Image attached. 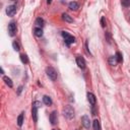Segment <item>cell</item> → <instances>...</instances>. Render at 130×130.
<instances>
[{
  "label": "cell",
  "mask_w": 130,
  "mask_h": 130,
  "mask_svg": "<svg viewBox=\"0 0 130 130\" xmlns=\"http://www.w3.org/2000/svg\"><path fill=\"white\" fill-rule=\"evenodd\" d=\"M63 115L65 118L71 120L74 118V110L71 106H66L63 108Z\"/></svg>",
  "instance_id": "obj_1"
},
{
  "label": "cell",
  "mask_w": 130,
  "mask_h": 130,
  "mask_svg": "<svg viewBox=\"0 0 130 130\" xmlns=\"http://www.w3.org/2000/svg\"><path fill=\"white\" fill-rule=\"evenodd\" d=\"M46 73L48 75V77L51 80H56L57 79V71L55 70V68H53L52 66H49L46 68Z\"/></svg>",
  "instance_id": "obj_2"
},
{
  "label": "cell",
  "mask_w": 130,
  "mask_h": 130,
  "mask_svg": "<svg viewBox=\"0 0 130 130\" xmlns=\"http://www.w3.org/2000/svg\"><path fill=\"white\" fill-rule=\"evenodd\" d=\"M41 106V103L36 101L34 104H32V108H31V115H32V119L35 122L38 121V108Z\"/></svg>",
  "instance_id": "obj_3"
},
{
  "label": "cell",
  "mask_w": 130,
  "mask_h": 130,
  "mask_svg": "<svg viewBox=\"0 0 130 130\" xmlns=\"http://www.w3.org/2000/svg\"><path fill=\"white\" fill-rule=\"evenodd\" d=\"M62 37L64 38L65 43H66L68 46H70L72 43H74V42H75V38H74L73 36L69 35V34H68V32H66V31H63V32H62Z\"/></svg>",
  "instance_id": "obj_4"
},
{
  "label": "cell",
  "mask_w": 130,
  "mask_h": 130,
  "mask_svg": "<svg viewBox=\"0 0 130 130\" xmlns=\"http://www.w3.org/2000/svg\"><path fill=\"white\" fill-rule=\"evenodd\" d=\"M8 34H9L10 37L15 36V34H16V23L14 21H11L8 24Z\"/></svg>",
  "instance_id": "obj_5"
},
{
  "label": "cell",
  "mask_w": 130,
  "mask_h": 130,
  "mask_svg": "<svg viewBox=\"0 0 130 130\" xmlns=\"http://www.w3.org/2000/svg\"><path fill=\"white\" fill-rule=\"evenodd\" d=\"M81 123H82V125H83L84 128L89 129V127H90V120H89V117L88 116H86V115L82 116L81 117Z\"/></svg>",
  "instance_id": "obj_6"
},
{
  "label": "cell",
  "mask_w": 130,
  "mask_h": 130,
  "mask_svg": "<svg viewBox=\"0 0 130 130\" xmlns=\"http://www.w3.org/2000/svg\"><path fill=\"white\" fill-rule=\"evenodd\" d=\"M16 13V6L15 5H9L6 8V14L8 16H13Z\"/></svg>",
  "instance_id": "obj_7"
},
{
  "label": "cell",
  "mask_w": 130,
  "mask_h": 130,
  "mask_svg": "<svg viewBox=\"0 0 130 130\" xmlns=\"http://www.w3.org/2000/svg\"><path fill=\"white\" fill-rule=\"evenodd\" d=\"M76 64L78 65V67L79 68H81V69H84L85 68V60L81 57V56H78V57H76Z\"/></svg>",
  "instance_id": "obj_8"
},
{
  "label": "cell",
  "mask_w": 130,
  "mask_h": 130,
  "mask_svg": "<svg viewBox=\"0 0 130 130\" xmlns=\"http://www.w3.org/2000/svg\"><path fill=\"white\" fill-rule=\"evenodd\" d=\"M87 101L89 102V104L91 106H94L95 105L96 100H95V96H94V94L92 92H87Z\"/></svg>",
  "instance_id": "obj_9"
},
{
  "label": "cell",
  "mask_w": 130,
  "mask_h": 130,
  "mask_svg": "<svg viewBox=\"0 0 130 130\" xmlns=\"http://www.w3.org/2000/svg\"><path fill=\"white\" fill-rule=\"evenodd\" d=\"M50 122H51V124H53V125H55L56 123H57V120H58V118H57V112L56 111H53L51 114H50Z\"/></svg>",
  "instance_id": "obj_10"
},
{
  "label": "cell",
  "mask_w": 130,
  "mask_h": 130,
  "mask_svg": "<svg viewBox=\"0 0 130 130\" xmlns=\"http://www.w3.org/2000/svg\"><path fill=\"white\" fill-rule=\"evenodd\" d=\"M35 23H36V25H37L38 27H41V28H42V27L45 25V20H44L42 17H38V18L36 19V22H35Z\"/></svg>",
  "instance_id": "obj_11"
},
{
  "label": "cell",
  "mask_w": 130,
  "mask_h": 130,
  "mask_svg": "<svg viewBox=\"0 0 130 130\" xmlns=\"http://www.w3.org/2000/svg\"><path fill=\"white\" fill-rule=\"evenodd\" d=\"M62 19L64 20V21H66V22H73V18L69 15V14H67V13H63L62 14Z\"/></svg>",
  "instance_id": "obj_12"
},
{
  "label": "cell",
  "mask_w": 130,
  "mask_h": 130,
  "mask_svg": "<svg viewBox=\"0 0 130 130\" xmlns=\"http://www.w3.org/2000/svg\"><path fill=\"white\" fill-rule=\"evenodd\" d=\"M43 102H44V104L45 105H47V106H51L52 105V99L50 98V96H48V95H44L43 96Z\"/></svg>",
  "instance_id": "obj_13"
},
{
  "label": "cell",
  "mask_w": 130,
  "mask_h": 130,
  "mask_svg": "<svg viewBox=\"0 0 130 130\" xmlns=\"http://www.w3.org/2000/svg\"><path fill=\"white\" fill-rule=\"evenodd\" d=\"M68 6H69V8H70L71 10H77V9H78V3L75 2V1H71V2H69Z\"/></svg>",
  "instance_id": "obj_14"
},
{
  "label": "cell",
  "mask_w": 130,
  "mask_h": 130,
  "mask_svg": "<svg viewBox=\"0 0 130 130\" xmlns=\"http://www.w3.org/2000/svg\"><path fill=\"white\" fill-rule=\"evenodd\" d=\"M34 32H35V36H36V37L41 38V37L43 36V29H42L41 27H36V28L34 29Z\"/></svg>",
  "instance_id": "obj_15"
},
{
  "label": "cell",
  "mask_w": 130,
  "mask_h": 130,
  "mask_svg": "<svg viewBox=\"0 0 130 130\" xmlns=\"http://www.w3.org/2000/svg\"><path fill=\"white\" fill-rule=\"evenodd\" d=\"M92 127H93V130H101V124H100V121L95 119V120L92 122Z\"/></svg>",
  "instance_id": "obj_16"
},
{
  "label": "cell",
  "mask_w": 130,
  "mask_h": 130,
  "mask_svg": "<svg viewBox=\"0 0 130 130\" xmlns=\"http://www.w3.org/2000/svg\"><path fill=\"white\" fill-rule=\"evenodd\" d=\"M3 80L5 81V83H6V84H7V85H8L9 87H12V86H13L12 80H11V79H10L9 77H7V76H4V77H3Z\"/></svg>",
  "instance_id": "obj_17"
},
{
  "label": "cell",
  "mask_w": 130,
  "mask_h": 130,
  "mask_svg": "<svg viewBox=\"0 0 130 130\" xmlns=\"http://www.w3.org/2000/svg\"><path fill=\"white\" fill-rule=\"evenodd\" d=\"M23 114H24V113H21V114H19V116L17 117V125H18V126H21L22 123H23Z\"/></svg>",
  "instance_id": "obj_18"
},
{
  "label": "cell",
  "mask_w": 130,
  "mask_h": 130,
  "mask_svg": "<svg viewBox=\"0 0 130 130\" xmlns=\"http://www.w3.org/2000/svg\"><path fill=\"white\" fill-rule=\"evenodd\" d=\"M109 63H110V65H112V66L116 65V64L118 63L117 60H116V57H115V56H111V57L109 58Z\"/></svg>",
  "instance_id": "obj_19"
},
{
  "label": "cell",
  "mask_w": 130,
  "mask_h": 130,
  "mask_svg": "<svg viewBox=\"0 0 130 130\" xmlns=\"http://www.w3.org/2000/svg\"><path fill=\"white\" fill-rule=\"evenodd\" d=\"M115 57H116V60H117L118 63H121V62L123 61V58H122V55H121L120 52H117L116 55H115Z\"/></svg>",
  "instance_id": "obj_20"
},
{
  "label": "cell",
  "mask_w": 130,
  "mask_h": 130,
  "mask_svg": "<svg viewBox=\"0 0 130 130\" xmlns=\"http://www.w3.org/2000/svg\"><path fill=\"white\" fill-rule=\"evenodd\" d=\"M20 60H21V62H22V63H24V64L28 63L27 56H26V55H24V54H21V55H20Z\"/></svg>",
  "instance_id": "obj_21"
},
{
  "label": "cell",
  "mask_w": 130,
  "mask_h": 130,
  "mask_svg": "<svg viewBox=\"0 0 130 130\" xmlns=\"http://www.w3.org/2000/svg\"><path fill=\"white\" fill-rule=\"evenodd\" d=\"M12 47H13L14 51H19V50H20V46H19V44H18L16 41H14V42L12 43Z\"/></svg>",
  "instance_id": "obj_22"
},
{
  "label": "cell",
  "mask_w": 130,
  "mask_h": 130,
  "mask_svg": "<svg viewBox=\"0 0 130 130\" xmlns=\"http://www.w3.org/2000/svg\"><path fill=\"white\" fill-rule=\"evenodd\" d=\"M121 4L123 5V6H130V1H122L121 2Z\"/></svg>",
  "instance_id": "obj_23"
},
{
  "label": "cell",
  "mask_w": 130,
  "mask_h": 130,
  "mask_svg": "<svg viewBox=\"0 0 130 130\" xmlns=\"http://www.w3.org/2000/svg\"><path fill=\"white\" fill-rule=\"evenodd\" d=\"M101 24H102L103 27L106 26V20H105V17H102V18H101Z\"/></svg>",
  "instance_id": "obj_24"
},
{
  "label": "cell",
  "mask_w": 130,
  "mask_h": 130,
  "mask_svg": "<svg viewBox=\"0 0 130 130\" xmlns=\"http://www.w3.org/2000/svg\"><path fill=\"white\" fill-rule=\"evenodd\" d=\"M21 90H22V86H19V87L17 88V94H20Z\"/></svg>",
  "instance_id": "obj_25"
},
{
  "label": "cell",
  "mask_w": 130,
  "mask_h": 130,
  "mask_svg": "<svg viewBox=\"0 0 130 130\" xmlns=\"http://www.w3.org/2000/svg\"><path fill=\"white\" fill-rule=\"evenodd\" d=\"M129 19H130V17H129Z\"/></svg>",
  "instance_id": "obj_26"
},
{
  "label": "cell",
  "mask_w": 130,
  "mask_h": 130,
  "mask_svg": "<svg viewBox=\"0 0 130 130\" xmlns=\"http://www.w3.org/2000/svg\"><path fill=\"white\" fill-rule=\"evenodd\" d=\"M53 130H55V129H53Z\"/></svg>",
  "instance_id": "obj_27"
},
{
  "label": "cell",
  "mask_w": 130,
  "mask_h": 130,
  "mask_svg": "<svg viewBox=\"0 0 130 130\" xmlns=\"http://www.w3.org/2000/svg\"><path fill=\"white\" fill-rule=\"evenodd\" d=\"M76 130H77V129H76Z\"/></svg>",
  "instance_id": "obj_28"
}]
</instances>
